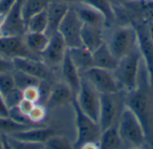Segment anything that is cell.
I'll list each match as a JSON object with an SVG mask.
<instances>
[{"label": "cell", "instance_id": "19", "mask_svg": "<svg viewBox=\"0 0 153 149\" xmlns=\"http://www.w3.org/2000/svg\"><path fill=\"white\" fill-rule=\"evenodd\" d=\"M61 63H62V74L65 80V83H66L73 90V92L76 94L80 89L82 76L78 69L72 62L70 55L68 54V50H66V53Z\"/></svg>", "mask_w": 153, "mask_h": 149}, {"label": "cell", "instance_id": "29", "mask_svg": "<svg viewBox=\"0 0 153 149\" xmlns=\"http://www.w3.org/2000/svg\"><path fill=\"white\" fill-rule=\"evenodd\" d=\"M32 127H28L22 124H20L13 120H12L9 116H2L0 115V133L1 134H13Z\"/></svg>", "mask_w": 153, "mask_h": 149}, {"label": "cell", "instance_id": "35", "mask_svg": "<svg viewBox=\"0 0 153 149\" xmlns=\"http://www.w3.org/2000/svg\"><path fill=\"white\" fill-rule=\"evenodd\" d=\"M28 116L32 122L39 125V123L43 122V120L47 116V109L45 106L41 105L35 104Z\"/></svg>", "mask_w": 153, "mask_h": 149}, {"label": "cell", "instance_id": "1", "mask_svg": "<svg viewBox=\"0 0 153 149\" xmlns=\"http://www.w3.org/2000/svg\"><path fill=\"white\" fill-rule=\"evenodd\" d=\"M125 104L140 120L144 129L147 143L153 144V89L144 64L143 70L141 66L137 86L128 92Z\"/></svg>", "mask_w": 153, "mask_h": 149}, {"label": "cell", "instance_id": "16", "mask_svg": "<svg viewBox=\"0 0 153 149\" xmlns=\"http://www.w3.org/2000/svg\"><path fill=\"white\" fill-rule=\"evenodd\" d=\"M82 45L91 53L103 44V27L82 24L81 31Z\"/></svg>", "mask_w": 153, "mask_h": 149}, {"label": "cell", "instance_id": "32", "mask_svg": "<svg viewBox=\"0 0 153 149\" xmlns=\"http://www.w3.org/2000/svg\"><path fill=\"white\" fill-rule=\"evenodd\" d=\"M138 12L148 23L153 21V0H138Z\"/></svg>", "mask_w": 153, "mask_h": 149}, {"label": "cell", "instance_id": "26", "mask_svg": "<svg viewBox=\"0 0 153 149\" xmlns=\"http://www.w3.org/2000/svg\"><path fill=\"white\" fill-rule=\"evenodd\" d=\"M26 32L43 33L48 29V16L46 10L30 16L26 21Z\"/></svg>", "mask_w": 153, "mask_h": 149}, {"label": "cell", "instance_id": "24", "mask_svg": "<svg viewBox=\"0 0 153 149\" xmlns=\"http://www.w3.org/2000/svg\"><path fill=\"white\" fill-rule=\"evenodd\" d=\"M99 144L100 148L103 149H116L121 148L124 143L119 135L117 124L101 131Z\"/></svg>", "mask_w": 153, "mask_h": 149}, {"label": "cell", "instance_id": "30", "mask_svg": "<svg viewBox=\"0 0 153 149\" xmlns=\"http://www.w3.org/2000/svg\"><path fill=\"white\" fill-rule=\"evenodd\" d=\"M8 116L13 120L14 122L20 123V124H22V125H25V126H28V127H38L39 126V124H36L34 122H32L30 121V119L29 118V116L25 114H23L18 106H14L13 108H10L8 110Z\"/></svg>", "mask_w": 153, "mask_h": 149}, {"label": "cell", "instance_id": "15", "mask_svg": "<svg viewBox=\"0 0 153 149\" xmlns=\"http://www.w3.org/2000/svg\"><path fill=\"white\" fill-rule=\"evenodd\" d=\"M56 135V131L53 129L44 128L41 126L32 127L13 134H11L12 138L37 144H44L53 136Z\"/></svg>", "mask_w": 153, "mask_h": 149}, {"label": "cell", "instance_id": "13", "mask_svg": "<svg viewBox=\"0 0 153 149\" xmlns=\"http://www.w3.org/2000/svg\"><path fill=\"white\" fill-rule=\"evenodd\" d=\"M0 55L13 59L14 57H33L22 37H0Z\"/></svg>", "mask_w": 153, "mask_h": 149}, {"label": "cell", "instance_id": "8", "mask_svg": "<svg viewBox=\"0 0 153 149\" xmlns=\"http://www.w3.org/2000/svg\"><path fill=\"white\" fill-rule=\"evenodd\" d=\"M81 76L86 79L100 94L117 93L121 90V88L114 76L113 71L91 67L81 73Z\"/></svg>", "mask_w": 153, "mask_h": 149}, {"label": "cell", "instance_id": "20", "mask_svg": "<svg viewBox=\"0 0 153 149\" xmlns=\"http://www.w3.org/2000/svg\"><path fill=\"white\" fill-rule=\"evenodd\" d=\"M69 7L64 2H50L46 9L48 16V29L46 33L49 36L57 31L58 26L65 15Z\"/></svg>", "mask_w": 153, "mask_h": 149}, {"label": "cell", "instance_id": "27", "mask_svg": "<svg viewBox=\"0 0 153 149\" xmlns=\"http://www.w3.org/2000/svg\"><path fill=\"white\" fill-rule=\"evenodd\" d=\"M51 0H25L22 5V13L26 21L30 16L47 9Z\"/></svg>", "mask_w": 153, "mask_h": 149}, {"label": "cell", "instance_id": "4", "mask_svg": "<svg viewBox=\"0 0 153 149\" xmlns=\"http://www.w3.org/2000/svg\"><path fill=\"white\" fill-rule=\"evenodd\" d=\"M72 105L75 116L76 129V139L73 144V148H83L89 143H99L101 135L99 122L90 118L80 109L74 97L72 100Z\"/></svg>", "mask_w": 153, "mask_h": 149}, {"label": "cell", "instance_id": "2", "mask_svg": "<svg viewBox=\"0 0 153 149\" xmlns=\"http://www.w3.org/2000/svg\"><path fill=\"white\" fill-rule=\"evenodd\" d=\"M142 55L138 47L118 60L113 73L121 89H124L129 92L136 88L142 66Z\"/></svg>", "mask_w": 153, "mask_h": 149}, {"label": "cell", "instance_id": "14", "mask_svg": "<svg viewBox=\"0 0 153 149\" xmlns=\"http://www.w3.org/2000/svg\"><path fill=\"white\" fill-rule=\"evenodd\" d=\"M48 37V43L40 55L51 63H59L63 61L66 53V44L58 31L52 33Z\"/></svg>", "mask_w": 153, "mask_h": 149}, {"label": "cell", "instance_id": "28", "mask_svg": "<svg viewBox=\"0 0 153 149\" xmlns=\"http://www.w3.org/2000/svg\"><path fill=\"white\" fill-rule=\"evenodd\" d=\"M12 74L13 77L15 87L18 88L19 89H21L22 91L28 87L39 86L41 83V80H39V79L33 77V76H30L23 72L18 71V70L13 69L12 71Z\"/></svg>", "mask_w": 153, "mask_h": 149}, {"label": "cell", "instance_id": "22", "mask_svg": "<svg viewBox=\"0 0 153 149\" xmlns=\"http://www.w3.org/2000/svg\"><path fill=\"white\" fill-rule=\"evenodd\" d=\"M74 9L82 24L100 27H104V25L106 24L104 16L99 11L84 3H81L80 5Z\"/></svg>", "mask_w": 153, "mask_h": 149}, {"label": "cell", "instance_id": "25", "mask_svg": "<svg viewBox=\"0 0 153 149\" xmlns=\"http://www.w3.org/2000/svg\"><path fill=\"white\" fill-rule=\"evenodd\" d=\"M82 3H84L99 11L104 16L106 24L111 23L116 17L114 5L111 0H82Z\"/></svg>", "mask_w": 153, "mask_h": 149}, {"label": "cell", "instance_id": "31", "mask_svg": "<svg viewBox=\"0 0 153 149\" xmlns=\"http://www.w3.org/2000/svg\"><path fill=\"white\" fill-rule=\"evenodd\" d=\"M15 87L12 72H6L0 73V93L3 97L11 92Z\"/></svg>", "mask_w": 153, "mask_h": 149}, {"label": "cell", "instance_id": "10", "mask_svg": "<svg viewBox=\"0 0 153 149\" xmlns=\"http://www.w3.org/2000/svg\"><path fill=\"white\" fill-rule=\"evenodd\" d=\"M13 69L23 72L39 80H49L53 78L48 66L33 57H14L12 59Z\"/></svg>", "mask_w": 153, "mask_h": 149}, {"label": "cell", "instance_id": "37", "mask_svg": "<svg viewBox=\"0 0 153 149\" xmlns=\"http://www.w3.org/2000/svg\"><path fill=\"white\" fill-rule=\"evenodd\" d=\"M16 3L17 0H0V14L6 16Z\"/></svg>", "mask_w": 153, "mask_h": 149}, {"label": "cell", "instance_id": "34", "mask_svg": "<svg viewBox=\"0 0 153 149\" xmlns=\"http://www.w3.org/2000/svg\"><path fill=\"white\" fill-rule=\"evenodd\" d=\"M23 96H22V91L19 89L18 88H14L11 92H9L7 95L4 97V103L8 108H13L14 106H18L20 102L22 100Z\"/></svg>", "mask_w": 153, "mask_h": 149}, {"label": "cell", "instance_id": "18", "mask_svg": "<svg viewBox=\"0 0 153 149\" xmlns=\"http://www.w3.org/2000/svg\"><path fill=\"white\" fill-rule=\"evenodd\" d=\"M74 95L75 96L66 83H58L50 90L47 99V105L51 109L64 105L68 102H72L74 97Z\"/></svg>", "mask_w": 153, "mask_h": 149}, {"label": "cell", "instance_id": "43", "mask_svg": "<svg viewBox=\"0 0 153 149\" xmlns=\"http://www.w3.org/2000/svg\"><path fill=\"white\" fill-rule=\"evenodd\" d=\"M65 4H74V3H82V0H62Z\"/></svg>", "mask_w": 153, "mask_h": 149}, {"label": "cell", "instance_id": "36", "mask_svg": "<svg viewBox=\"0 0 153 149\" xmlns=\"http://www.w3.org/2000/svg\"><path fill=\"white\" fill-rule=\"evenodd\" d=\"M22 96L24 99L31 101L35 104H38L42 97L41 89L39 86H30L22 90Z\"/></svg>", "mask_w": 153, "mask_h": 149}, {"label": "cell", "instance_id": "21", "mask_svg": "<svg viewBox=\"0 0 153 149\" xmlns=\"http://www.w3.org/2000/svg\"><path fill=\"white\" fill-rule=\"evenodd\" d=\"M67 50L72 62L78 69L80 73H82L83 72L87 71L88 69L93 66L92 53L83 46L71 47L68 48Z\"/></svg>", "mask_w": 153, "mask_h": 149}, {"label": "cell", "instance_id": "23", "mask_svg": "<svg viewBox=\"0 0 153 149\" xmlns=\"http://www.w3.org/2000/svg\"><path fill=\"white\" fill-rule=\"evenodd\" d=\"M48 39L49 37L45 32H26L23 38L26 46L33 55H40L46 48Z\"/></svg>", "mask_w": 153, "mask_h": 149}, {"label": "cell", "instance_id": "12", "mask_svg": "<svg viewBox=\"0 0 153 149\" xmlns=\"http://www.w3.org/2000/svg\"><path fill=\"white\" fill-rule=\"evenodd\" d=\"M2 35L5 37H22L26 33V23L22 13V5L18 3L6 14L1 27Z\"/></svg>", "mask_w": 153, "mask_h": 149}, {"label": "cell", "instance_id": "6", "mask_svg": "<svg viewBox=\"0 0 153 149\" xmlns=\"http://www.w3.org/2000/svg\"><path fill=\"white\" fill-rule=\"evenodd\" d=\"M113 55L119 60L138 48V35L134 25L117 28L108 44Z\"/></svg>", "mask_w": 153, "mask_h": 149}, {"label": "cell", "instance_id": "11", "mask_svg": "<svg viewBox=\"0 0 153 149\" xmlns=\"http://www.w3.org/2000/svg\"><path fill=\"white\" fill-rule=\"evenodd\" d=\"M138 35V47L142 55V60L146 68L151 86L153 89V44L152 43L147 30V26L141 22L133 24Z\"/></svg>", "mask_w": 153, "mask_h": 149}, {"label": "cell", "instance_id": "5", "mask_svg": "<svg viewBox=\"0 0 153 149\" xmlns=\"http://www.w3.org/2000/svg\"><path fill=\"white\" fill-rule=\"evenodd\" d=\"M125 105V100L122 99L119 92L100 94V108L98 122L101 131L117 124Z\"/></svg>", "mask_w": 153, "mask_h": 149}, {"label": "cell", "instance_id": "9", "mask_svg": "<svg viewBox=\"0 0 153 149\" xmlns=\"http://www.w3.org/2000/svg\"><path fill=\"white\" fill-rule=\"evenodd\" d=\"M82 22L74 8H69L61 21L57 31L63 37L67 48L81 46V31Z\"/></svg>", "mask_w": 153, "mask_h": 149}, {"label": "cell", "instance_id": "33", "mask_svg": "<svg viewBox=\"0 0 153 149\" xmlns=\"http://www.w3.org/2000/svg\"><path fill=\"white\" fill-rule=\"evenodd\" d=\"M73 148V145L65 138L59 136L51 137L46 143L45 148L50 149H69Z\"/></svg>", "mask_w": 153, "mask_h": 149}, {"label": "cell", "instance_id": "3", "mask_svg": "<svg viewBox=\"0 0 153 149\" xmlns=\"http://www.w3.org/2000/svg\"><path fill=\"white\" fill-rule=\"evenodd\" d=\"M117 129L123 143L134 148L147 144L144 129L135 114L125 105L117 122Z\"/></svg>", "mask_w": 153, "mask_h": 149}, {"label": "cell", "instance_id": "38", "mask_svg": "<svg viewBox=\"0 0 153 149\" xmlns=\"http://www.w3.org/2000/svg\"><path fill=\"white\" fill-rule=\"evenodd\" d=\"M13 70V64L12 59H7L6 57L0 55V73L12 72Z\"/></svg>", "mask_w": 153, "mask_h": 149}, {"label": "cell", "instance_id": "17", "mask_svg": "<svg viewBox=\"0 0 153 149\" xmlns=\"http://www.w3.org/2000/svg\"><path fill=\"white\" fill-rule=\"evenodd\" d=\"M92 67L114 71L117 65L118 59L113 55L108 45L104 42L92 52Z\"/></svg>", "mask_w": 153, "mask_h": 149}, {"label": "cell", "instance_id": "42", "mask_svg": "<svg viewBox=\"0 0 153 149\" xmlns=\"http://www.w3.org/2000/svg\"><path fill=\"white\" fill-rule=\"evenodd\" d=\"M147 30H148L149 38H150L152 43L153 44V21H151V22L148 23V25H147Z\"/></svg>", "mask_w": 153, "mask_h": 149}, {"label": "cell", "instance_id": "40", "mask_svg": "<svg viewBox=\"0 0 153 149\" xmlns=\"http://www.w3.org/2000/svg\"><path fill=\"white\" fill-rule=\"evenodd\" d=\"M0 115L2 116H8V108L4 103V97L0 93Z\"/></svg>", "mask_w": 153, "mask_h": 149}, {"label": "cell", "instance_id": "7", "mask_svg": "<svg viewBox=\"0 0 153 149\" xmlns=\"http://www.w3.org/2000/svg\"><path fill=\"white\" fill-rule=\"evenodd\" d=\"M80 109L95 122H99L100 108V93L83 77L78 92L74 96Z\"/></svg>", "mask_w": 153, "mask_h": 149}, {"label": "cell", "instance_id": "41", "mask_svg": "<svg viewBox=\"0 0 153 149\" xmlns=\"http://www.w3.org/2000/svg\"><path fill=\"white\" fill-rule=\"evenodd\" d=\"M138 0H111L113 5L114 4H127L133 2H136Z\"/></svg>", "mask_w": 153, "mask_h": 149}, {"label": "cell", "instance_id": "44", "mask_svg": "<svg viewBox=\"0 0 153 149\" xmlns=\"http://www.w3.org/2000/svg\"><path fill=\"white\" fill-rule=\"evenodd\" d=\"M24 2H25V0H17V3L20 4L21 5H22V4H23Z\"/></svg>", "mask_w": 153, "mask_h": 149}, {"label": "cell", "instance_id": "39", "mask_svg": "<svg viewBox=\"0 0 153 149\" xmlns=\"http://www.w3.org/2000/svg\"><path fill=\"white\" fill-rule=\"evenodd\" d=\"M34 105H35V103H33V102H31V101H29V100H27V99L22 98V100L20 102L18 107H19V109H20L23 114L29 115V114H30V112L31 111V109L33 108Z\"/></svg>", "mask_w": 153, "mask_h": 149}]
</instances>
